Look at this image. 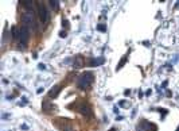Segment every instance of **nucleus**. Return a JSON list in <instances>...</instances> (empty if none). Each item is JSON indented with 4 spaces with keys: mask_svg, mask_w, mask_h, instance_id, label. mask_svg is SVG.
<instances>
[{
    "mask_svg": "<svg viewBox=\"0 0 179 131\" xmlns=\"http://www.w3.org/2000/svg\"><path fill=\"white\" fill-rule=\"evenodd\" d=\"M93 80H94V76H93L92 72H85L82 76H79V79L77 80V85H78L79 89H86L92 85Z\"/></svg>",
    "mask_w": 179,
    "mask_h": 131,
    "instance_id": "nucleus-1",
    "label": "nucleus"
},
{
    "mask_svg": "<svg viewBox=\"0 0 179 131\" xmlns=\"http://www.w3.org/2000/svg\"><path fill=\"white\" fill-rule=\"evenodd\" d=\"M36 10H38V15H39V19L42 23H46L48 20V12H47V8L43 3L40 1H36Z\"/></svg>",
    "mask_w": 179,
    "mask_h": 131,
    "instance_id": "nucleus-2",
    "label": "nucleus"
},
{
    "mask_svg": "<svg viewBox=\"0 0 179 131\" xmlns=\"http://www.w3.org/2000/svg\"><path fill=\"white\" fill-rule=\"evenodd\" d=\"M22 24H24V26L27 27H32V29H35V19H34V14L32 12H28V11H26V12L22 15Z\"/></svg>",
    "mask_w": 179,
    "mask_h": 131,
    "instance_id": "nucleus-3",
    "label": "nucleus"
},
{
    "mask_svg": "<svg viewBox=\"0 0 179 131\" xmlns=\"http://www.w3.org/2000/svg\"><path fill=\"white\" fill-rule=\"evenodd\" d=\"M20 46H26L28 43V39H30V27L22 24L20 27Z\"/></svg>",
    "mask_w": 179,
    "mask_h": 131,
    "instance_id": "nucleus-4",
    "label": "nucleus"
},
{
    "mask_svg": "<svg viewBox=\"0 0 179 131\" xmlns=\"http://www.w3.org/2000/svg\"><path fill=\"white\" fill-rule=\"evenodd\" d=\"M55 124L61 128V131H74V130H73V126L70 124V122L67 120V119L58 118L57 120H55Z\"/></svg>",
    "mask_w": 179,
    "mask_h": 131,
    "instance_id": "nucleus-5",
    "label": "nucleus"
},
{
    "mask_svg": "<svg viewBox=\"0 0 179 131\" xmlns=\"http://www.w3.org/2000/svg\"><path fill=\"white\" fill-rule=\"evenodd\" d=\"M139 130H141V131H156L157 127L155 126V124H151V123L147 122V120H141V123L139 124Z\"/></svg>",
    "mask_w": 179,
    "mask_h": 131,
    "instance_id": "nucleus-6",
    "label": "nucleus"
},
{
    "mask_svg": "<svg viewBox=\"0 0 179 131\" xmlns=\"http://www.w3.org/2000/svg\"><path fill=\"white\" fill-rule=\"evenodd\" d=\"M78 112H81L82 115H86V116H92V109L90 107L86 104H81L78 107Z\"/></svg>",
    "mask_w": 179,
    "mask_h": 131,
    "instance_id": "nucleus-7",
    "label": "nucleus"
},
{
    "mask_svg": "<svg viewBox=\"0 0 179 131\" xmlns=\"http://www.w3.org/2000/svg\"><path fill=\"white\" fill-rule=\"evenodd\" d=\"M61 85H55V87H52L51 88V91L48 92V97H57L58 96V93H59V92H61Z\"/></svg>",
    "mask_w": 179,
    "mask_h": 131,
    "instance_id": "nucleus-8",
    "label": "nucleus"
},
{
    "mask_svg": "<svg viewBox=\"0 0 179 131\" xmlns=\"http://www.w3.org/2000/svg\"><path fill=\"white\" fill-rule=\"evenodd\" d=\"M42 108H43L44 112H51L52 109H55V105H52L51 103H48V101H43Z\"/></svg>",
    "mask_w": 179,
    "mask_h": 131,
    "instance_id": "nucleus-9",
    "label": "nucleus"
},
{
    "mask_svg": "<svg viewBox=\"0 0 179 131\" xmlns=\"http://www.w3.org/2000/svg\"><path fill=\"white\" fill-rule=\"evenodd\" d=\"M20 4L26 8V11L28 12H32L34 11V4H32V1H20Z\"/></svg>",
    "mask_w": 179,
    "mask_h": 131,
    "instance_id": "nucleus-10",
    "label": "nucleus"
},
{
    "mask_svg": "<svg viewBox=\"0 0 179 131\" xmlns=\"http://www.w3.org/2000/svg\"><path fill=\"white\" fill-rule=\"evenodd\" d=\"M104 64V58H93L89 61V65L90 66H97V65H102Z\"/></svg>",
    "mask_w": 179,
    "mask_h": 131,
    "instance_id": "nucleus-11",
    "label": "nucleus"
},
{
    "mask_svg": "<svg viewBox=\"0 0 179 131\" xmlns=\"http://www.w3.org/2000/svg\"><path fill=\"white\" fill-rule=\"evenodd\" d=\"M74 66L75 68H82L83 66V57L77 56V57H75V61H74Z\"/></svg>",
    "mask_w": 179,
    "mask_h": 131,
    "instance_id": "nucleus-12",
    "label": "nucleus"
},
{
    "mask_svg": "<svg viewBox=\"0 0 179 131\" xmlns=\"http://www.w3.org/2000/svg\"><path fill=\"white\" fill-rule=\"evenodd\" d=\"M20 37V30H17L16 26L12 27V38L13 39H16V38H19Z\"/></svg>",
    "mask_w": 179,
    "mask_h": 131,
    "instance_id": "nucleus-13",
    "label": "nucleus"
},
{
    "mask_svg": "<svg viewBox=\"0 0 179 131\" xmlns=\"http://www.w3.org/2000/svg\"><path fill=\"white\" fill-rule=\"evenodd\" d=\"M48 3H50V5H51L54 10H58V7H59V4H58L59 1H57V0H51V1H48Z\"/></svg>",
    "mask_w": 179,
    "mask_h": 131,
    "instance_id": "nucleus-14",
    "label": "nucleus"
},
{
    "mask_svg": "<svg viewBox=\"0 0 179 131\" xmlns=\"http://www.w3.org/2000/svg\"><path fill=\"white\" fill-rule=\"evenodd\" d=\"M125 61H127V58H125V57H122V60L120 61V64L117 65V70H118V69H121V68H122V65L125 64Z\"/></svg>",
    "mask_w": 179,
    "mask_h": 131,
    "instance_id": "nucleus-15",
    "label": "nucleus"
},
{
    "mask_svg": "<svg viewBox=\"0 0 179 131\" xmlns=\"http://www.w3.org/2000/svg\"><path fill=\"white\" fill-rule=\"evenodd\" d=\"M59 35H61V38H65V37H66V33H65V31H61V33H59Z\"/></svg>",
    "mask_w": 179,
    "mask_h": 131,
    "instance_id": "nucleus-16",
    "label": "nucleus"
},
{
    "mask_svg": "<svg viewBox=\"0 0 179 131\" xmlns=\"http://www.w3.org/2000/svg\"><path fill=\"white\" fill-rule=\"evenodd\" d=\"M98 30H100V31H105V26H102V24L98 26Z\"/></svg>",
    "mask_w": 179,
    "mask_h": 131,
    "instance_id": "nucleus-17",
    "label": "nucleus"
},
{
    "mask_svg": "<svg viewBox=\"0 0 179 131\" xmlns=\"http://www.w3.org/2000/svg\"><path fill=\"white\" fill-rule=\"evenodd\" d=\"M39 69H46V66H44V65H42V64H40V65H39Z\"/></svg>",
    "mask_w": 179,
    "mask_h": 131,
    "instance_id": "nucleus-18",
    "label": "nucleus"
},
{
    "mask_svg": "<svg viewBox=\"0 0 179 131\" xmlns=\"http://www.w3.org/2000/svg\"><path fill=\"white\" fill-rule=\"evenodd\" d=\"M109 131H114V128H112V130H109Z\"/></svg>",
    "mask_w": 179,
    "mask_h": 131,
    "instance_id": "nucleus-19",
    "label": "nucleus"
},
{
    "mask_svg": "<svg viewBox=\"0 0 179 131\" xmlns=\"http://www.w3.org/2000/svg\"><path fill=\"white\" fill-rule=\"evenodd\" d=\"M176 131H179V127H178V130H176Z\"/></svg>",
    "mask_w": 179,
    "mask_h": 131,
    "instance_id": "nucleus-20",
    "label": "nucleus"
}]
</instances>
